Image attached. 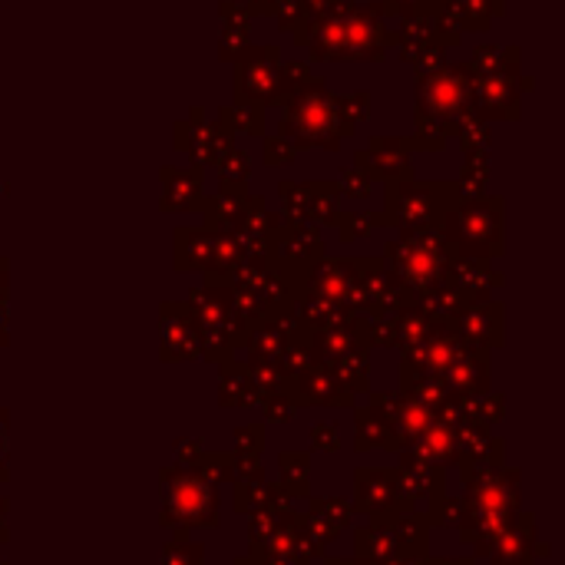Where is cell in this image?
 Returning <instances> with one entry per match:
<instances>
[{"label": "cell", "instance_id": "277c9868", "mask_svg": "<svg viewBox=\"0 0 565 565\" xmlns=\"http://www.w3.org/2000/svg\"><path fill=\"white\" fill-rule=\"evenodd\" d=\"M199 559H202V550L195 546H182V543H175L172 550L166 546V565H199Z\"/></svg>", "mask_w": 565, "mask_h": 565}, {"label": "cell", "instance_id": "3957f363", "mask_svg": "<svg viewBox=\"0 0 565 565\" xmlns=\"http://www.w3.org/2000/svg\"><path fill=\"white\" fill-rule=\"evenodd\" d=\"M281 483L291 493H308V457L305 454H281Z\"/></svg>", "mask_w": 565, "mask_h": 565}, {"label": "cell", "instance_id": "8992f818", "mask_svg": "<svg viewBox=\"0 0 565 565\" xmlns=\"http://www.w3.org/2000/svg\"><path fill=\"white\" fill-rule=\"evenodd\" d=\"M391 565H430V563H424L420 556H414V553H407V559H401V563H391Z\"/></svg>", "mask_w": 565, "mask_h": 565}, {"label": "cell", "instance_id": "ba28073f", "mask_svg": "<svg viewBox=\"0 0 565 565\" xmlns=\"http://www.w3.org/2000/svg\"><path fill=\"white\" fill-rule=\"evenodd\" d=\"M328 565H361V563H341V559H334V563H328Z\"/></svg>", "mask_w": 565, "mask_h": 565}, {"label": "cell", "instance_id": "5b68a950", "mask_svg": "<svg viewBox=\"0 0 565 565\" xmlns=\"http://www.w3.org/2000/svg\"><path fill=\"white\" fill-rule=\"evenodd\" d=\"M315 440L321 450H328V444H331V450H338V427H328V424L315 427Z\"/></svg>", "mask_w": 565, "mask_h": 565}, {"label": "cell", "instance_id": "6da1fadb", "mask_svg": "<svg viewBox=\"0 0 565 565\" xmlns=\"http://www.w3.org/2000/svg\"><path fill=\"white\" fill-rule=\"evenodd\" d=\"M166 483V523L172 526H215V510H218V497L212 480L205 477H192L182 470H166L162 473Z\"/></svg>", "mask_w": 565, "mask_h": 565}, {"label": "cell", "instance_id": "52a82bcc", "mask_svg": "<svg viewBox=\"0 0 565 565\" xmlns=\"http://www.w3.org/2000/svg\"><path fill=\"white\" fill-rule=\"evenodd\" d=\"M430 565H473L470 559H440V563H430Z\"/></svg>", "mask_w": 565, "mask_h": 565}, {"label": "cell", "instance_id": "7a4b0ae2", "mask_svg": "<svg viewBox=\"0 0 565 565\" xmlns=\"http://www.w3.org/2000/svg\"><path fill=\"white\" fill-rule=\"evenodd\" d=\"M533 530V526H530ZM530 530H526V536H520L516 533V526L503 536V540H497V553H493V565H530L533 563V536H530Z\"/></svg>", "mask_w": 565, "mask_h": 565}]
</instances>
